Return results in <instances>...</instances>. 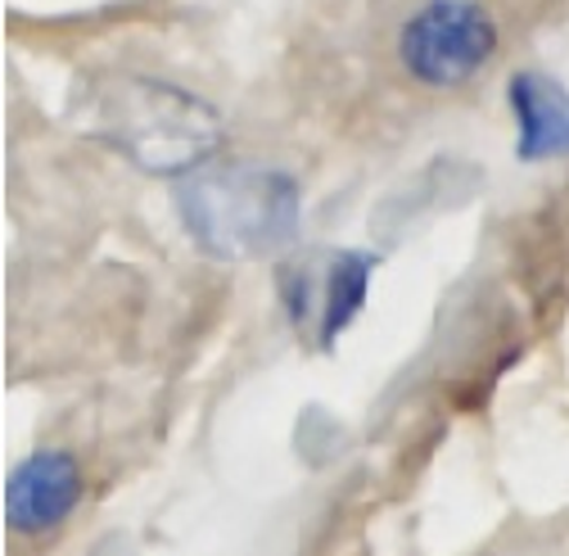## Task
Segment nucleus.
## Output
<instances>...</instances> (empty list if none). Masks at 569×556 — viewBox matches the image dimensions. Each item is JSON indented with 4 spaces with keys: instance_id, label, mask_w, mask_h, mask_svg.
Returning <instances> with one entry per match:
<instances>
[{
    "instance_id": "6",
    "label": "nucleus",
    "mask_w": 569,
    "mask_h": 556,
    "mask_svg": "<svg viewBox=\"0 0 569 556\" xmlns=\"http://www.w3.org/2000/svg\"><path fill=\"white\" fill-rule=\"evenodd\" d=\"M376 267L380 258L371 249H330L317 258V349H335V339L358 326L371 299Z\"/></svg>"
},
{
    "instance_id": "3",
    "label": "nucleus",
    "mask_w": 569,
    "mask_h": 556,
    "mask_svg": "<svg viewBox=\"0 0 569 556\" xmlns=\"http://www.w3.org/2000/svg\"><path fill=\"white\" fill-rule=\"evenodd\" d=\"M402 73L425 91H461L502 50V28L479 0H425L393 37Z\"/></svg>"
},
{
    "instance_id": "4",
    "label": "nucleus",
    "mask_w": 569,
    "mask_h": 556,
    "mask_svg": "<svg viewBox=\"0 0 569 556\" xmlns=\"http://www.w3.org/2000/svg\"><path fill=\"white\" fill-rule=\"evenodd\" d=\"M87 498V470L68 448H37L6 475V525L23 538H41L73 520V512Z\"/></svg>"
},
{
    "instance_id": "2",
    "label": "nucleus",
    "mask_w": 569,
    "mask_h": 556,
    "mask_svg": "<svg viewBox=\"0 0 569 556\" xmlns=\"http://www.w3.org/2000/svg\"><path fill=\"white\" fill-rule=\"evenodd\" d=\"M82 127L104 150L122 155L131 168L168 181H181L212 163V155L227 141L222 113L203 96L140 73L100 82L91 91Z\"/></svg>"
},
{
    "instance_id": "1",
    "label": "nucleus",
    "mask_w": 569,
    "mask_h": 556,
    "mask_svg": "<svg viewBox=\"0 0 569 556\" xmlns=\"http://www.w3.org/2000/svg\"><path fill=\"white\" fill-rule=\"evenodd\" d=\"M172 203L190 245L218 262L276 258L303 227V186L276 163H203Z\"/></svg>"
},
{
    "instance_id": "5",
    "label": "nucleus",
    "mask_w": 569,
    "mask_h": 556,
    "mask_svg": "<svg viewBox=\"0 0 569 556\" xmlns=\"http://www.w3.org/2000/svg\"><path fill=\"white\" fill-rule=\"evenodd\" d=\"M507 109L516 122L520 163L569 159V87L538 73V68H520L507 78Z\"/></svg>"
}]
</instances>
